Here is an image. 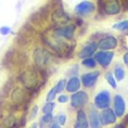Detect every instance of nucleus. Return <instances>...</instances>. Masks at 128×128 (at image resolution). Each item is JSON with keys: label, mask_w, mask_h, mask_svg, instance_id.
<instances>
[{"label": "nucleus", "mask_w": 128, "mask_h": 128, "mask_svg": "<svg viewBox=\"0 0 128 128\" xmlns=\"http://www.w3.org/2000/svg\"><path fill=\"white\" fill-rule=\"evenodd\" d=\"M43 75L36 70H29L20 75V81L28 90H36L43 83Z\"/></svg>", "instance_id": "obj_1"}, {"label": "nucleus", "mask_w": 128, "mask_h": 128, "mask_svg": "<svg viewBox=\"0 0 128 128\" xmlns=\"http://www.w3.org/2000/svg\"><path fill=\"white\" fill-rule=\"evenodd\" d=\"M88 102H89V96L86 92L83 91H77L74 92V94L70 97V102L72 106L74 108H82L84 107Z\"/></svg>", "instance_id": "obj_2"}, {"label": "nucleus", "mask_w": 128, "mask_h": 128, "mask_svg": "<svg viewBox=\"0 0 128 128\" xmlns=\"http://www.w3.org/2000/svg\"><path fill=\"white\" fill-rule=\"evenodd\" d=\"M111 102V97H110V93L108 91H102L95 96L94 99V104L96 108L98 109H105L108 108Z\"/></svg>", "instance_id": "obj_3"}, {"label": "nucleus", "mask_w": 128, "mask_h": 128, "mask_svg": "<svg viewBox=\"0 0 128 128\" xmlns=\"http://www.w3.org/2000/svg\"><path fill=\"white\" fill-rule=\"evenodd\" d=\"M95 11V6L94 3H92L90 1H82L80 2L79 4H77V6L75 8V12L78 15L81 16H86L92 14Z\"/></svg>", "instance_id": "obj_4"}, {"label": "nucleus", "mask_w": 128, "mask_h": 128, "mask_svg": "<svg viewBox=\"0 0 128 128\" xmlns=\"http://www.w3.org/2000/svg\"><path fill=\"white\" fill-rule=\"evenodd\" d=\"M116 114L114 113L113 110L105 108L102 109L100 115H99V118H100V124L102 125H110V124H113L116 122Z\"/></svg>", "instance_id": "obj_5"}, {"label": "nucleus", "mask_w": 128, "mask_h": 128, "mask_svg": "<svg viewBox=\"0 0 128 128\" xmlns=\"http://www.w3.org/2000/svg\"><path fill=\"white\" fill-rule=\"evenodd\" d=\"M113 57H114V52H112V51H109V52H107V51H99V52H96L94 59L102 66L107 67L111 63Z\"/></svg>", "instance_id": "obj_6"}, {"label": "nucleus", "mask_w": 128, "mask_h": 128, "mask_svg": "<svg viewBox=\"0 0 128 128\" xmlns=\"http://www.w3.org/2000/svg\"><path fill=\"white\" fill-rule=\"evenodd\" d=\"M102 50H111L118 46V40L114 36H105L99 41L97 45Z\"/></svg>", "instance_id": "obj_7"}, {"label": "nucleus", "mask_w": 128, "mask_h": 128, "mask_svg": "<svg viewBox=\"0 0 128 128\" xmlns=\"http://www.w3.org/2000/svg\"><path fill=\"white\" fill-rule=\"evenodd\" d=\"M98 77H99V72H97V70L92 72V73H86L81 76V82H82L83 86L92 88L95 84V82L97 81Z\"/></svg>", "instance_id": "obj_8"}, {"label": "nucleus", "mask_w": 128, "mask_h": 128, "mask_svg": "<svg viewBox=\"0 0 128 128\" xmlns=\"http://www.w3.org/2000/svg\"><path fill=\"white\" fill-rule=\"evenodd\" d=\"M114 113L116 114L118 118H122L124 113H125V109H126V106H125V102L121 95L116 94L114 96Z\"/></svg>", "instance_id": "obj_9"}, {"label": "nucleus", "mask_w": 128, "mask_h": 128, "mask_svg": "<svg viewBox=\"0 0 128 128\" xmlns=\"http://www.w3.org/2000/svg\"><path fill=\"white\" fill-rule=\"evenodd\" d=\"M33 58H34V62L36 64L38 68H43L48 62V56H47V52L45 50L38 49L35 51Z\"/></svg>", "instance_id": "obj_10"}, {"label": "nucleus", "mask_w": 128, "mask_h": 128, "mask_svg": "<svg viewBox=\"0 0 128 128\" xmlns=\"http://www.w3.org/2000/svg\"><path fill=\"white\" fill-rule=\"evenodd\" d=\"M75 28L73 26H66L61 27L54 31V35L57 38H72L74 34Z\"/></svg>", "instance_id": "obj_11"}, {"label": "nucleus", "mask_w": 128, "mask_h": 128, "mask_svg": "<svg viewBox=\"0 0 128 128\" xmlns=\"http://www.w3.org/2000/svg\"><path fill=\"white\" fill-rule=\"evenodd\" d=\"M88 126H89V120H88L86 112L82 109L79 110L77 113V118H76L75 127L76 128H86Z\"/></svg>", "instance_id": "obj_12"}, {"label": "nucleus", "mask_w": 128, "mask_h": 128, "mask_svg": "<svg viewBox=\"0 0 128 128\" xmlns=\"http://www.w3.org/2000/svg\"><path fill=\"white\" fill-rule=\"evenodd\" d=\"M80 86H81V80H80L78 77H72L68 81H67L65 89L67 92H70V93H74V92H77L80 89Z\"/></svg>", "instance_id": "obj_13"}, {"label": "nucleus", "mask_w": 128, "mask_h": 128, "mask_svg": "<svg viewBox=\"0 0 128 128\" xmlns=\"http://www.w3.org/2000/svg\"><path fill=\"white\" fill-rule=\"evenodd\" d=\"M27 99V93L22 89H16L12 93V102L16 105H20Z\"/></svg>", "instance_id": "obj_14"}, {"label": "nucleus", "mask_w": 128, "mask_h": 128, "mask_svg": "<svg viewBox=\"0 0 128 128\" xmlns=\"http://www.w3.org/2000/svg\"><path fill=\"white\" fill-rule=\"evenodd\" d=\"M105 11L110 15L118 14L121 11V6L116 0H109L105 4Z\"/></svg>", "instance_id": "obj_15"}, {"label": "nucleus", "mask_w": 128, "mask_h": 128, "mask_svg": "<svg viewBox=\"0 0 128 128\" xmlns=\"http://www.w3.org/2000/svg\"><path fill=\"white\" fill-rule=\"evenodd\" d=\"M97 47H98V46L96 45L95 43H92V44H90V45L86 46V47L83 48V49L79 52V57L82 58V59L91 57L92 54H95V51H96V49H97Z\"/></svg>", "instance_id": "obj_16"}, {"label": "nucleus", "mask_w": 128, "mask_h": 128, "mask_svg": "<svg viewBox=\"0 0 128 128\" xmlns=\"http://www.w3.org/2000/svg\"><path fill=\"white\" fill-rule=\"evenodd\" d=\"M89 122H90V126L91 127H99L102 125L100 124V118H99L98 113L95 110H91L90 114H89Z\"/></svg>", "instance_id": "obj_17"}, {"label": "nucleus", "mask_w": 128, "mask_h": 128, "mask_svg": "<svg viewBox=\"0 0 128 128\" xmlns=\"http://www.w3.org/2000/svg\"><path fill=\"white\" fill-rule=\"evenodd\" d=\"M114 76H115V79L118 80V81H122L125 77V70L122 66H115L114 68Z\"/></svg>", "instance_id": "obj_18"}, {"label": "nucleus", "mask_w": 128, "mask_h": 128, "mask_svg": "<svg viewBox=\"0 0 128 128\" xmlns=\"http://www.w3.org/2000/svg\"><path fill=\"white\" fill-rule=\"evenodd\" d=\"M82 65L86 67H89V68H94L96 65V61L93 58H84L82 60Z\"/></svg>", "instance_id": "obj_19"}, {"label": "nucleus", "mask_w": 128, "mask_h": 128, "mask_svg": "<svg viewBox=\"0 0 128 128\" xmlns=\"http://www.w3.org/2000/svg\"><path fill=\"white\" fill-rule=\"evenodd\" d=\"M113 29L121 30V31H128V20H123L113 25Z\"/></svg>", "instance_id": "obj_20"}, {"label": "nucleus", "mask_w": 128, "mask_h": 128, "mask_svg": "<svg viewBox=\"0 0 128 128\" xmlns=\"http://www.w3.org/2000/svg\"><path fill=\"white\" fill-rule=\"evenodd\" d=\"M106 80L108 81V83L113 88V89H115L116 88V81H115V78L113 77V75H112L111 72H109V73L106 74Z\"/></svg>", "instance_id": "obj_21"}, {"label": "nucleus", "mask_w": 128, "mask_h": 128, "mask_svg": "<svg viewBox=\"0 0 128 128\" xmlns=\"http://www.w3.org/2000/svg\"><path fill=\"white\" fill-rule=\"evenodd\" d=\"M54 102H46V105L43 107V113L44 114H46V113H51L52 112V110H54Z\"/></svg>", "instance_id": "obj_22"}, {"label": "nucleus", "mask_w": 128, "mask_h": 128, "mask_svg": "<svg viewBox=\"0 0 128 128\" xmlns=\"http://www.w3.org/2000/svg\"><path fill=\"white\" fill-rule=\"evenodd\" d=\"M57 91H56L54 88H52L49 92H48V94H47V97H46V100L47 102H52L54 100V98L56 97V95H57Z\"/></svg>", "instance_id": "obj_23"}, {"label": "nucleus", "mask_w": 128, "mask_h": 128, "mask_svg": "<svg viewBox=\"0 0 128 128\" xmlns=\"http://www.w3.org/2000/svg\"><path fill=\"white\" fill-rule=\"evenodd\" d=\"M52 121V114L51 113H46L44 116L41 118V124H47V123H50Z\"/></svg>", "instance_id": "obj_24"}, {"label": "nucleus", "mask_w": 128, "mask_h": 128, "mask_svg": "<svg viewBox=\"0 0 128 128\" xmlns=\"http://www.w3.org/2000/svg\"><path fill=\"white\" fill-rule=\"evenodd\" d=\"M65 88V81L64 80H60V81L57 83V86H54L56 91H57V93H60V92H62V90Z\"/></svg>", "instance_id": "obj_25"}, {"label": "nucleus", "mask_w": 128, "mask_h": 128, "mask_svg": "<svg viewBox=\"0 0 128 128\" xmlns=\"http://www.w3.org/2000/svg\"><path fill=\"white\" fill-rule=\"evenodd\" d=\"M65 120H66V116L64 114H60L58 116V123L60 125H64L65 124Z\"/></svg>", "instance_id": "obj_26"}, {"label": "nucleus", "mask_w": 128, "mask_h": 128, "mask_svg": "<svg viewBox=\"0 0 128 128\" xmlns=\"http://www.w3.org/2000/svg\"><path fill=\"white\" fill-rule=\"evenodd\" d=\"M58 100H59V102L64 104V102H66L67 100H68V97H67L66 95H60L58 97Z\"/></svg>", "instance_id": "obj_27"}, {"label": "nucleus", "mask_w": 128, "mask_h": 128, "mask_svg": "<svg viewBox=\"0 0 128 128\" xmlns=\"http://www.w3.org/2000/svg\"><path fill=\"white\" fill-rule=\"evenodd\" d=\"M36 113H38V107H34L33 110H32V113H31V118H35L36 116Z\"/></svg>", "instance_id": "obj_28"}, {"label": "nucleus", "mask_w": 128, "mask_h": 128, "mask_svg": "<svg viewBox=\"0 0 128 128\" xmlns=\"http://www.w3.org/2000/svg\"><path fill=\"white\" fill-rule=\"evenodd\" d=\"M124 63H125L126 64V65L128 66V52H126L125 54H124Z\"/></svg>", "instance_id": "obj_29"}, {"label": "nucleus", "mask_w": 128, "mask_h": 128, "mask_svg": "<svg viewBox=\"0 0 128 128\" xmlns=\"http://www.w3.org/2000/svg\"><path fill=\"white\" fill-rule=\"evenodd\" d=\"M2 34H6V32H9V28H2L1 30H0Z\"/></svg>", "instance_id": "obj_30"}]
</instances>
